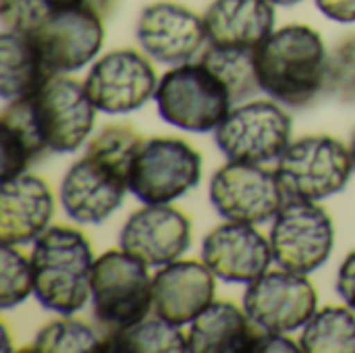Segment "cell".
<instances>
[{
  "label": "cell",
  "mask_w": 355,
  "mask_h": 353,
  "mask_svg": "<svg viewBox=\"0 0 355 353\" xmlns=\"http://www.w3.org/2000/svg\"><path fill=\"white\" fill-rule=\"evenodd\" d=\"M268 239L275 262L281 268L310 275L331 258L335 225L316 202L289 200L275 216Z\"/></svg>",
  "instance_id": "10"
},
{
  "label": "cell",
  "mask_w": 355,
  "mask_h": 353,
  "mask_svg": "<svg viewBox=\"0 0 355 353\" xmlns=\"http://www.w3.org/2000/svg\"><path fill=\"white\" fill-rule=\"evenodd\" d=\"M2 129V181H10L27 171L31 162H37L48 154V148L37 137L29 110L23 98L4 106L0 117Z\"/></svg>",
  "instance_id": "23"
},
{
  "label": "cell",
  "mask_w": 355,
  "mask_h": 353,
  "mask_svg": "<svg viewBox=\"0 0 355 353\" xmlns=\"http://www.w3.org/2000/svg\"><path fill=\"white\" fill-rule=\"evenodd\" d=\"M266 331L231 302H212L189 327L191 353H262Z\"/></svg>",
  "instance_id": "20"
},
{
  "label": "cell",
  "mask_w": 355,
  "mask_h": 353,
  "mask_svg": "<svg viewBox=\"0 0 355 353\" xmlns=\"http://www.w3.org/2000/svg\"><path fill=\"white\" fill-rule=\"evenodd\" d=\"M52 8H89L108 19L119 0H46Z\"/></svg>",
  "instance_id": "33"
},
{
  "label": "cell",
  "mask_w": 355,
  "mask_h": 353,
  "mask_svg": "<svg viewBox=\"0 0 355 353\" xmlns=\"http://www.w3.org/2000/svg\"><path fill=\"white\" fill-rule=\"evenodd\" d=\"M154 100L162 121L191 133L214 131L233 106L229 89L200 60L166 71Z\"/></svg>",
  "instance_id": "6"
},
{
  "label": "cell",
  "mask_w": 355,
  "mask_h": 353,
  "mask_svg": "<svg viewBox=\"0 0 355 353\" xmlns=\"http://www.w3.org/2000/svg\"><path fill=\"white\" fill-rule=\"evenodd\" d=\"M316 6L337 23H355V0H316Z\"/></svg>",
  "instance_id": "32"
},
{
  "label": "cell",
  "mask_w": 355,
  "mask_h": 353,
  "mask_svg": "<svg viewBox=\"0 0 355 353\" xmlns=\"http://www.w3.org/2000/svg\"><path fill=\"white\" fill-rule=\"evenodd\" d=\"M104 335L69 316L48 322L25 352L37 353H102Z\"/></svg>",
  "instance_id": "27"
},
{
  "label": "cell",
  "mask_w": 355,
  "mask_h": 353,
  "mask_svg": "<svg viewBox=\"0 0 355 353\" xmlns=\"http://www.w3.org/2000/svg\"><path fill=\"white\" fill-rule=\"evenodd\" d=\"M102 353H183L189 352V339L181 327L158 316L144 318L131 327L102 333Z\"/></svg>",
  "instance_id": "24"
},
{
  "label": "cell",
  "mask_w": 355,
  "mask_h": 353,
  "mask_svg": "<svg viewBox=\"0 0 355 353\" xmlns=\"http://www.w3.org/2000/svg\"><path fill=\"white\" fill-rule=\"evenodd\" d=\"M324 94L343 104H355V33L339 40L329 52Z\"/></svg>",
  "instance_id": "29"
},
{
  "label": "cell",
  "mask_w": 355,
  "mask_h": 353,
  "mask_svg": "<svg viewBox=\"0 0 355 353\" xmlns=\"http://www.w3.org/2000/svg\"><path fill=\"white\" fill-rule=\"evenodd\" d=\"M52 6L46 0H0V19L8 31L29 33L37 27Z\"/></svg>",
  "instance_id": "30"
},
{
  "label": "cell",
  "mask_w": 355,
  "mask_h": 353,
  "mask_svg": "<svg viewBox=\"0 0 355 353\" xmlns=\"http://www.w3.org/2000/svg\"><path fill=\"white\" fill-rule=\"evenodd\" d=\"M337 293L345 302V306H349L355 312V252H352L339 266Z\"/></svg>",
  "instance_id": "31"
},
{
  "label": "cell",
  "mask_w": 355,
  "mask_h": 353,
  "mask_svg": "<svg viewBox=\"0 0 355 353\" xmlns=\"http://www.w3.org/2000/svg\"><path fill=\"white\" fill-rule=\"evenodd\" d=\"M152 293L158 318L187 327L214 302L216 277L200 260H175L154 275Z\"/></svg>",
  "instance_id": "18"
},
{
  "label": "cell",
  "mask_w": 355,
  "mask_h": 353,
  "mask_svg": "<svg viewBox=\"0 0 355 353\" xmlns=\"http://www.w3.org/2000/svg\"><path fill=\"white\" fill-rule=\"evenodd\" d=\"M54 75L83 69L104 44V17L89 8H52L25 33Z\"/></svg>",
  "instance_id": "11"
},
{
  "label": "cell",
  "mask_w": 355,
  "mask_h": 353,
  "mask_svg": "<svg viewBox=\"0 0 355 353\" xmlns=\"http://www.w3.org/2000/svg\"><path fill=\"white\" fill-rule=\"evenodd\" d=\"M54 73L48 71L25 33L4 29L0 35V96L6 102L35 94Z\"/></svg>",
  "instance_id": "22"
},
{
  "label": "cell",
  "mask_w": 355,
  "mask_h": 353,
  "mask_svg": "<svg viewBox=\"0 0 355 353\" xmlns=\"http://www.w3.org/2000/svg\"><path fill=\"white\" fill-rule=\"evenodd\" d=\"M119 246L148 268H162L191 248V221L171 204H146L123 225Z\"/></svg>",
  "instance_id": "15"
},
{
  "label": "cell",
  "mask_w": 355,
  "mask_h": 353,
  "mask_svg": "<svg viewBox=\"0 0 355 353\" xmlns=\"http://www.w3.org/2000/svg\"><path fill=\"white\" fill-rule=\"evenodd\" d=\"M141 141L129 125H108L87 141L83 158L69 166L60 183V204L71 221L100 225L123 204Z\"/></svg>",
  "instance_id": "1"
},
{
  "label": "cell",
  "mask_w": 355,
  "mask_h": 353,
  "mask_svg": "<svg viewBox=\"0 0 355 353\" xmlns=\"http://www.w3.org/2000/svg\"><path fill=\"white\" fill-rule=\"evenodd\" d=\"M200 62L223 81L233 104L262 92L256 77V48H220L210 44L202 52Z\"/></svg>",
  "instance_id": "25"
},
{
  "label": "cell",
  "mask_w": 355,
  "mask_h": 353,
  "mask_svg": "<svg viewBox=\"0 0 355 353\" xmlns=\"http://www.w3.org/2000/svg\"><path fill=\"white\" fill-rule=\"evenodd\" d=\"M270 239L250 223L227 221L202 241V262L225 283L250 285L272 264Z\"/></svg>",
  "instance_id": "17"
},
{
  "label": "cell",
  "mask_w": 355,
  "mask_h": 353,
  "mask_svg": "<svg viewBox=\"0 0 355 353\" xmlns=\"http://www.w3.org/2000/svg\"><path fill=\"white\" fill-rule=\"evenodd\" d=\"M270 0H214L204 12L208 44L220 48H258L275 31Z\"/></svg>",
  "instance_id": "21"
},
{
  "label": "cell",
  "mask_w": 355,
  "mask_h": 353,
  "mask_svg": "<svg viewBox=\"0 0 355 353\" xmlns=\"http://www.w3.org/2000/svg\"><path fill=\"white\" fill-rule=\"evenodd\" d=\"M23 100L33 129L48 152L71 154L79 150L94 131L96 106L85 85L73 77L52 75L35 94Z\"/></svg>",
  "instance_id": "7"
},
{
  "label": "cell",
  "mask_w": 355,
  "mask_h": 353,
  "mask_svg": "<svg viewBox=\"0 0 355 353\" xmlns=\"http://www.w3.org/2000/svg\"><path fill=\"white\" fill-rule=\"evenodd\" d=\"M327 60L329 52L316 29L287 25L256 48V77L270 100L306 108L327 89Z\"/></svg>",
  "instance_id": "2"
},
{
  "label": "cell",
  "mask_w": 355,
  "mask_h": 353,
  "mask_svg": "<svg viewBox=\"0 0 355 353\" xmlns=\"http://www.w3.org/2000/svg\"><path fill=\"white\" fill-rule=\"evenodd\" d=\"M94 252L89 239L73 227H48L31 252L33 295L42 308L73 316L92 300Z\"/></svg>",
  "instance_id": "3"
},
{
  "label": "cell",
  "mask_w": 355,
  "mask_h": 353,
  "mask_svg": "<svg viewBox=\"0 0 355 353\" xmlns=\"http://www.w3.org/2000/svg\"><path fill=\"white\" fill-rule=\"evenodd\" d=\"M135 35L146 56L162 64L193 60L208 42L204 17L177 2H154L137 19Z\"/></svg>",
  "instance_id": "16"
},
{
  "label": "cell",
  "mask_w": 355,
  "mask_h": 353,
  "mask_svg": "<svg viewBox=\"0 0 355 353\" xmlns=\"http://www.w3.org/2000/svg\"><path fill=\"white\" fill-rule=\"evenodd\" d=\"M148 266L123 250H108L92 268V310L102 333L144 320L154 310Z\"/></svg>",
  "instance_id": "4"
},
{
  "label": "cell",
  "mask_w": 355,
  "mask_h": 353,
  "mask_svg": "<svg viewBox=\"0 0 355 353\" xmlns=\"http://www.w3.org/2000/svg\"><path fill=\"white\" fill-rule=\"evenodd\" d=\"M54 216V196L50 185L23 173L2 181L0 193V243L25 246L35 241Z\"/></svg>",
  "instance_id": "19"
},
{
  "label": "cell",
  "mask_w": 355,
  "mask_h": 353,
  "mask_svg": "<svg viewBox=\"0 0 355 353\" xmlns=\"http://www.w3.org/2000/svg\"><path fill=\"white\" fill-rule=\"evenodd\" d=\"M291 129V117L275 100H254L229 110L214 141L229 160L268 164L289 148Z\"/></svg>",
  "instance_id": "9"
},
{
  "label": "cell",
  "mask_w": 355,
  "mask_h": 353,
  "mask_svg": "<svg viewBox=\"0 0 355 353\" xmlns=\"http://www.w3.org/2000/svg\"><path fill=\"white\" fill-rule=\"evenodd\" d=\"M248 316L270 333H293L316 314L318 293L306 275L291 270H266L248 285L243 295Z\"/></svg>",
  "instance_id": "14"
},
{
  "label": "cell",
  "mask_w": 355,
  "mask_h": 353,
  "mask_svg": "<svg viewBox=\"0 0 355 353\" xmlns=\"http://www.w3.org/2000/svg\"><path fill=\"white\" fill-rule=\"evenodd\" d=\"M33 293V266L17 246L2 243L0 252V308L10 310Z\"/></svg>",
  "instance_id": "28"
},
{
  "label": "cell",
  "mask_w": 355,
  "mask_h": 353,
  "mask_svg": "<svg viewBox=\"0 0 355 353\" xmlns=\"http://www.w3.org/2000/svg\"><path fill=\"white\" fill-rule=\"evenodd\" d=\"M272 4H279V6H293V4H297V2H302V0H270Z\"/></svg>",
  "instance_id": "34"
},
{
  "label": "cell",
  "mask_w": 355,
  "mask_h": 353,
  "mask_svg": "<svg viewBox=\"0 0 355 353\" xmlns=\"http://www.w3.org/2000/svg\"><path fill=\"white\" fill-rule=\"evenodd\" d=\"M349 150H352V158H354V166H355V133L352 137V144H349Z\"/></svg>",
  "instance_id": "35"
},
{
  "label": "cell",
  "mask_w": 355,
  "mask_h": 353,
  "mask_svg": "<svg viewBox=\"0 0 355 353\" xmlns=\"http://www.w3.org/2000/svg\"><path fill=\"white\" fill-rule=\"evenodd\" d=\"M83 85L96 110L127 114L139 110L156 96L158 77L148 56L121 48L96 60Z\"/></svg>",
  "instance_id": "13"
},
{
  "label": "cell",
  "mask_w": 355,
  "mask_h": 353,
  "mask_svg": "<svg viewBox=\"0 0 355 353\" xmlns=\"http://www.w3.org/2000/svg\"><path fill=\"white\" fill-rule=\"evenodd\" d=\"M202 179V156L177 137L144 139L129 169V191L144 204H171Z\"/></svg>",
  "instance_id": "8"
},
{
  "label": "cell",
  "mask_w": 355,
  "mask_h": 353,
  "mask_svg": "<svg viewBox=\"0 0 355 353\" xmlns=\"http://www.w3.org/2000/svg\"><path fill=\"white\" fill-rule=\"evenodd\" d=\"M210 202L225 221L262 225L279 214L287 198L275 171L229 160L212 175Z\"/></svg>",
  "instance_id": "12"
},
{
  "label": "cell",
  "mask_w": 355,
  "mask_h": 353,
  "mask_svg": "<svg viewBox=\"0 0 355 353\" xmlns=\"http://www.w3.org/2000/svg\"><path fill=\"white\" fill-rule=\"evenodd\" d=\"M306 353H355V312L349 306H327L306 322L300 337Z\"/></svg>",
  "instance_id": "26"
},
{
  "label": "cell",
  "mask_w": 355,
  "mask_h": 353,
  "mask_svg": "<svg viewBox=\"0 0 355 353\" xmlns=\"http://www.w3.org/2000/svg\"><path fill=\"white\" fill-rule=\"evenodd\" d=\"M354 171L352 150L331 135H308L291 141L275 169L287 202L327 200L345 189Z\"/></svg>",
  "instance_id": "5"
}]
</instances>
